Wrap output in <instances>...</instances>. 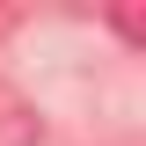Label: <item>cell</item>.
<instances>
[{"instance_id": "cell-1", "label": "cell", "mask_w": 146, "mask_h": 146, "mask_svg": "<svg viewBox=\"0 0 146 146\" xmlns=\"http://www.w3.org/2000/svg\"><path fill=\"white\" fill-rule=\"evenodd\" d=\"M110 22H117V36L146 44V0H117V7H110Z\"/></svg>"}]
</instances>
